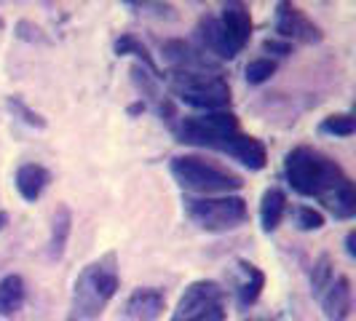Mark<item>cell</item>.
<instances>
[{
	"label": "cell",
	"mask_w": 356,
	"mask_h": 321,
	"mask_svg": "<svg viewBox=\"0 0 356 321\" xmlns=\"http://www.w3.org/2000/svg\"><path fill=\"white\" fill-rule=\"evenodd\" d=\"M284 177L295 193L316 198L335 220H351L356 214V188L351 177L316 147H292L284 158Z\"/></svg>",
	"instance_id": "1"
},
{
	"label": "cell",
	"mask_w": 356,
	"mask_h": 321,
	"mask_svg": "<svg viewBox=\"0 0 356 321\" xmlns=\"http://www.w3.org/2000/svg\"><path fill=\"white\" fill-rule=\"evenodd\" d=\"M121 286V270L115 252L91 260L72 281L70 321H99Z\"/></svg>",
	"instance_id": "2"
},
{
	"label": "cell",
	"mask_w": 356,
	"mask_h": 321,
	"mask_svg": "<svg viewBox=\"0 0 356 321\" xmlns=\"http://www.w3.org/2000/svg\"><path fill=\"white\" fill-rule=\"evenodd\" d=\"M196 38L201 43L198 51L217 59H236L247 49L252 38V14L247 3H225L220 17H201L196 27Z\"/></svg>",
	"instance_id": "3"
},
{
	"label": "cell",
	"mask_w": 356,
	"mask_h": 321,
	"mask_svg": "<svg viewBox=\"0 0 356 321\" xmlns=\"http://www.w3.org/2000/svg\"><path fill=\"white\" fill-rule=\"evenodd\" d=\"M169 172L182 190L196 196H233L236 190L244 188V179L238 174L198 156H175L169 163Z\"/></svg>",
	"instance_id": "4"
},
{
	"label": "cell",
	"mask_w": 356,
	"mask_h": 321,
	"mask_svg": "<svg viewBox=\"0 0 356 321\" xmlns=\"http://www.w3.org/2000/svg\"><path fill=\"white\" fill-rule=\"evenodd\" d=\"M169 91L179 102L204 110V113L228 110L231 105V86L220 75V70H172Z\"/></svg>",
	"instance_id": "5"
},
{
	"label": "cell",
	"mask_w": 356,
	"mask_h": 321,
	"mask_svg": "<svg viewBox=\"0 0 356 321\" xmlns=\"http://www.w3.org/2000/svg\"><path fill=\"white\" fill-rule=\"evenodd\" d=\"M177 140L182 145H193V147H209L225 153L228 145L241 134L238 118L231 110H217V113H201V115H188L179 118L172 126Z\"/></svg>",
	"instance_id": "6"
},
{
	"label": "cell",
	"mask_w": 356,
	"mask_h": 321,
	"mask_svg": "<svg viewBox=\"0 0 356 321\" xmlns=\"http://www.w3.org/2000/svg\"><path fill=\"white\" fill-rule=\"evenodd\" d=\"M188 220L207 233H228L247 222L250 209L241 196H185Z\"/></svg>",
	"instance_id": "7"
},
{
	"label": "cell",
	"mask_w": 356,
	"mask_h": 321,
	"mask_svg": "<svg viewBox=\"0 0 356 321\" xmlns=\"http://www.w3.org/2000/svg\"><path fill=\"white\" fill-rule=\"evenodd\" d=\"M225 289L212 279H198L182 292L169 321H225Z\"/></svg>",
	"instance_id": "8"
},
{
	"label": "cell",
	"mask_w": 356,
	"mask_h": 321,
	"mask_svg": "<svg viewBox=\"0 0 356 321\" xmlns=\"http://www.w3.org/2000/svg\"><path fill=\"white\" fill-rule=\"evenodd\" d=\"M276 35L282 40H300V43H319L321 30L305 17L303 11L292 3H279L276 6Z\"/></svg>",
	"instance_id": "9"
},
{
	"label": "cell",
	"mask_w": 356,
	"mask_h": 321,
	"mask_svg": "<svg viewBox=\"0 0 356 321\" xmlns=\"http://www.w3.org/2000/svg\"><path fill=\"white\" fill-rule=\"evenodd\" d=\"M166 311V295L159 286H140L126 297L121 321H159Z\"/></svg>",
	"instance_id": "10"
},
{
	"label": "cell",
	"mask_w": 356,
	"mask_h": 321,
	"mask_svg": "<svg viewBox=\"0 0 356 321\" xmlns=\"http://www.w3.org/2000/svg\"><path fill=\"white\" fill-rule=\"evenodd\" d=\"M321 311L330 321H348L351 308H354V289L348 276H335L330 286L321 292Z\"/></svg>",
	"instance_id": "11"
},
{
	"label": "cell",
	"mask_w": 356,
	"mask_h": 321,
	"mask_svg": "<svg viewBox=\"0 0 356 321\" xmlns=\"http://www.w3.org/2000/svg\"><path fill=\"white\" fill-rule=\"evenodd\" d=\"M236 273H238V281H236V305L241 311H250L252 305L260 300L263 289H266V273L254 265V263H250V260H236Z\"/></svg>",
	"instance_id": "12"
},
{
	"label": "cell",
	"mask_w": 356,
	"mask_h": 321,
	"mask_svg": "<svg viewBox=\"0 0 356 321\" xmlns=\"http://www.w3.org/2000/svg\"><path fill=\"white\" fill-rule=\"evenodd\" d=\"M14 182H17L19 196L24 198L27 204H35L38 198L43 196V190L49 188L51 172H49L46 166H40V163H22L17 169Z\"/></svg>",
	"instance_id": "13"
},
{
	"label": "cell",
	"mask_w": 356,
	"mask_h": 321,
	"mask_svg": "<svg viewBox=\"0 0 356 321\" xmlns=\"http://www.w3.org/2000/svg\"><path fill=\"white\" fill-rule=\"evenodd\" d=\"M231 158H236L241 166H247L250 172H260V169H266L268 163V147L257 137H250V134H238L231 145H228V150H225Z\"/></svg>",
	"instance_id": "14"
},
{
	"label": "cell",
	"mask_w": 356,
	"mask_h": 321,
	"mask_svg": "<svg viewBox=\"0 0 356 321\" xmlns=\"http://www.w3.org/2000/svg\"><path fill=\"white\" fill-rule=\"evenodd\" d=\"M72 233V212L67 204H59L51 220V236H49V260H62L67 241Z\"/></svg>",
	"instance_id": "15"
},
{
	"label": "cell",
	"mask_w": 356,
	"mask_h": 321,
	"mask_svg": "<svg viewBox=\"0 0 356 321\" xmlns=\"http://www.w3.org/2000/svg\"><path fill=\"white\" fill-rule=\"evenodd\" d=\"M27 300V284L19 273H8L0 279V319H8L22 311Z\"/></svg>",
	"instance_id": "16"
},
{
	"label": "cell",
	"mask_w": 356,
	"mask_h": 321,
	"mask_svg": "<svg viewBox=\"0 0 356 321\" xmlns=\"http://www.w3.org/2000/svg\"><path fill=\"white\" fill-rule=\"evenodd\" d=\"M286 214V196L282 188H268L263 198H260V225H263V231L266 233H273L279 225H282V220H284Z\"/></svg>",
	"instance_id": "17"
},
{
	"label": "cell",
	"mask_w": 356,
	"mask_h": 321,
	"mask_svg": "<svg viewBox=\"0 0 356 321\" xmlns=\"http://www.w3.org/2000/svg\"><path fill=\"white\" fill-rule=\"evenodd\" d=\"M113 49H115L118 56H137V59H140V67H145L147 72H153V75H159L161 78V70L156 67L153 56L147 54V49H145L143 43H140L134 35H121L115 43H113Z\"/></svg>",
	"instance_id": "18"
},
{
	"label": "cell",
	"mask_w": 356,
	"mask_h": 321,
	"mask_svg": "<svg viewBox=\"0 0 356 321\" xmlns=\"http://www.w3.org/2000/svg\"><path fill=\"white\" fill-rule=\"evenodd\" d=\"M335 279V265H332V257L330 254H321L319 260L314 263V270H311V292L321 297V292L330 286V281Z\"/></svg>",
	"instance_id": "19"
},
{
	"label": "cell",
	"mask_w": 356,
	"mask_h": 321,
	"mask_svg": "<svg viewBox=\"0 0 356 321\" xmlns=\"http://www.w3.org/2000/svg\"><path fill=\"white\" fill-rule=\"evenodd\" d=\"M321 134H330V137H354L356 121L351 113H338V115H330L319 124Z\"/></svg>",
	"instance_id": "20"
},
{
	"label": "cell",
	"mask_w": 356,
	"mask_h": 321,
	"mask_svg": "<svg viewBox=\"0 0 356 321\" xmlns=\"http://www.w3.org/2000/svg\"><path fill=\"white\" fill-rule=\"evenodd\" d=\"M276 59H270V56H260V59H252L250 65H247V70H244V78H247V83L252 86H260V83H266L273 78V72H276Z\"/></svg>",
	"instance_id": "21"
},
{
	"label": "cell",
	"mask_w": 356,
	"mask_h": 321,
	"mask_svg": "<svg viewBox=\"0 0 356 321\" xmlns=\"http://www.w3.org/2000/svg\"><path fill=\"white\" fill-rule=\"evenodd\" d=\"M6 105H8V110L17 115L19 121H24V124L33 126V129H46V118H43L40 113H35V110L27 105L22 97H8V102H6Z\"/></svg>",
	"instance_id": "22"
},
{
	"label": "cell",
	"mask_w": 356,
	"mask_h": 321,
	"mask_svg": "<svg viewBox=\"0 0 356 321\" xmlns=\"http://www.w3.org/2000/svg\"><path fill=\"white\" fill-rule=\"evenodd\" d=\"M295 225H298V231H319L324 228V214L319 209H314V206H298L295 209Z\"/></svg>",
	"instance_id": "23"
},
{
	"label": "cell",
	"mask_w": 356,
	"mask_h": 321,
	"mask_svg": "<svg viewBox=\"0 0 356 321\" xmlns=\"http://www.w3.org/2000/svg\"><path fill=\"white\" fill-rule=\"evenodd\" d=\"M263 51L273 54V56H289L292 54V43L279 40V38H266L263 40Z\"/></svg>",
	"instance_id": "24"
},
{
	"label": "cell",
	"mask_w": 356,
	"mask_h": 321,
	"mask_svg": "<svg viewBox=\"0 0 356 321\" xmlns=\"http://www.w3.org/2000/svg\"><path fill=\"white\" fill-rule=\"evenodd\" d=\"M17 38H22V40H30V43H43L46 38H43V33H40V27H33L30 22H19L17 24Z\"/></svg>",
	"instance_id": "25"
},
{
	"label": "cell",
	"mask_w": 356,
	"mask_h": 321,
	"mask_svg": "<svg viewBox=\"0 0 356 321\" xmlns=\"http://www.w3.org/2000/svg\"><path fill=\"white\" fill-rule=\"evenodd\" d=\"M356 233L351 231L348 236H346V252H348V257H356Z\"/></svg>",
	"instance_id": "26"
},
{
	"label": "cell",
	"mask_w": 356,
	"mask_h": 321,
	"mask_svg": "<svg viewBox=\"0 0 356 321\" xmlns=\"http://www.w3.org/2000/svg\"><path fill=\"white\" fill-rule=\"evenodd\" d=\"M143 110H145V102H137V105L129 107V113H131V115H137V113H143Z\"/></svg>",
	"instance_id": "27"
},
{
	"label": "cell",
	"mask_w": 356,
	"mask_h": 321,
	"mask_svg": "<svg viewBox=\"0 0 356 321\" xmlns=\"http://www.w3.org/2000/svg\"><path fill=\"white\" fill-rule=\"evenodd\" d=\"M6 225H8V214H6V212H0V231H3Z\"/></svg>",
	"instance_id": "28"
},
{
	"label": "cell",
	"mask_w": 356,
	"mask_h": 321,
	"mask_svg": "<svg viewBox=\"0 0 356 321\" xmlns=\"http://www.w3.org/2000/svg\"><path fill=\"white\" fill-rule=\"evenodd\" d=\"M250 321H273V319H250Z\"/></svg>",
	"instance_id": "29"
},
{
	"label": "cell",
	"mask_w": 356,
	"mask_h": 321,
	"mask_svg": "<svg viewBox=\"0 0 356 321\" xmlns=\"http://www.w3.org/2000/svg\"><path fill=\"white\" fill-rule=\"evenodd\" d=\"M0 27H3V19H0Z\"/></svg>",
	"instance_id": "30"
}]
</instances>
